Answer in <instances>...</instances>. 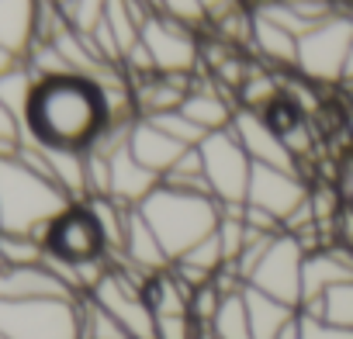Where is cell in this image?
I'll return each mask as SVG.
<instances>
[{
	"label": "cell",
	"instance_id": "1",
	"mask_svg": "<svg viewBox=\"0 0 353 339\" xmlns=\"http://www.w3.org/2000/svg\"><path fill=\"white\" fill-rule=\"evenodd\" d=\"M111 125L104 90L77 73L35 83L25 111V138L46 149L87 152Z\"/></svg>",
	"mask_w": 353,
	"mask_h": 339
},
{
	"label": "cell",
	"instance_id": "2",
	"mask_svg": "<svg viewBox=\"0 0 353 339\" xmlns=\"http://www.w3.org/2000/svg\"><path fill=\"white\" fill-rule=\"evenodd\" d=\"M73 201L39 170L25 166L18 156L0 159V232L39 236L70 208Z\"/></svg>",
	"mask_w": 353,
	"mask_h": 339
},
{
	"label": "cell",
	"instance_id": "3",
	"mask_svg": "<svg viewBox=\"0 0 353 339\" xmlns=\"http://www.w3.org/2000/svg\"><path fill=\"white\" fill-rule=\"evenodd\" d=\"M139 212L152 225V232L163 243L170 263L181 260L184 253H191L208 236H215L219 218H222L215 198L184 194V191H173V187H163V184L139 205Z\"/></svg>",
	"mask_w": 353,
	"mask_h": 339
},
{
	"label": "cell",
	"instance_id": "4",
	"mask_svg": "<svg viewBox=\"0 0 353 339\" xmlns=\"http://www.w3.org/2000/svg\"><path fill=\"white\" fill-rule=\"evenodd\" d=\"M0 336H8V339H83L80 301H63V298L0 301Z\"/></svg>",
	"mask_w": 353,
	"mask_h": 339
},
{
	"label": "cell",
	"instance_id": "5",
	"mask_svg": "<svg viewBox=\"0 0 353 339\" xmlns=\"http://www.w3.org/2000/svg\"><path fill=\"white\" fill-rule=\"evenodd\" d=\"M353 45V18L346 8H339L329 21H322L319 28H312L301 42H298V66L294 73L308 83L329 87L343 80L346 70V56Z\"/></svg>",
	"mask_w": 353,
	"mask_h": 339
},
{
	"label": "cell",
	"instance_id": "6",
	"mask_svg": "<svg viewBox=\"0 0 353 339\" xmlns=\"http://www.w3.org/2000/svg\"><path fill=\"white\" fill-rule=\"evenodd\" d=\"M198 152H201V163H205V181L212 187V198L219 205H246L253 159L246 156V149L239 145L232 128L212 132L198 145Z\"/></svg>",
	"mask_w": 353,
	"mask_h": 339
},
{
	"label": "cell",
	"instance_id": "7",
	"mask_svg": "<svg viewBox=\"0 0 353 339\" xmlns=\"http://www.w3.org/2000/svg\"><path fill=\"white\" fill-rule=\"evenodd\" d=\"M42 246H46V260L66 263V267H83V263H97L108 260V243L90 215V208L70 205L46 232H42Z\"/></svg>",
	"mask_w": 353,
	"mask_h": 339
},
{
	"label": "cell",
	"instance_id": "8",
	"mask_svg": "<svg viewBox=\"0 0 353 339\" xmlns=\"http://www.w3.org/2000/svg\"><path fill=\"white\" fill-rule=\"evenodd\" d=\"M139 42L152 56L156 76H194V73H201V39H198V32L163 18L159 11H152L145 18Z\"/></svg>",
	"mask_w": 353,
	"mask_h": 339
},
{
	"label": "cell",
	"instance_id": "9",
	"mask_svg": "<svg viewBox=\"0 0 353 339\" xmlns=\"http://www.w3.org/2000/svg\"><path fill=\"white\" fill-rule=\"evenodd\" d=\"M301 263H305V249L298 246L294 236L281 232L267 246L260 267L253 270L250 287H256V291H263L291 308H301Z\"/></svg>",
	"mask_w": 353,
	"mask_h": 339
},
{
	"label": "cell",
	"instance_id": "10",
	"mask_svg": "<svg viewBox=\"0 0 353 339\" xmlns=\"http://www.w3.org/2000/svg\"><path fill=\"white\" fill-rule=\"evenodd\" d=\"M305 201H308V187H305L301 174H291V170H274V166H253L246 205L274 215L284 225Z\"/></svg>",
	"mask_w": 353,
	"mask_h": 339
},
{
	"label": "cell",
	"instance_id": "11",
	"mask_svg": "<svg viewBox=\"0 0 353 339\" xmlns=\"http://www.w3.org/2000/svg\"><path fill=\"white\" fill-rule=\"evenodd\" d=\"M232 135L239 138V145L246 149V156L253 159V166H274V170H291V174H301L298 159L291 156V149L284 145L281 132L270 125L267 114H256V111L239 107L236 111V121H232Z\"/></svg>",
	"mask_w": 353,
	"mask_h": 339
},
{
	"label": "cell",
	"instance_id": "12",
	"mask_svg": "<svg viewBox=\"0 0 353 339\" xmlns=\"http://www.w3.org/2000/svg\"><path fill=\"white\" fill-rule=\"evenodd\" d=\"M111 260H118V263H125V267H132V270H139V274H145V277L163 274V270L173 267L170 256H166V249H163V243L156 239L152 225L145 222V215H142L139 208H128L125 243H121V253H114Z\"/></svg>",
	"mask_w": 353,
	"mask_h": 339
},
{
	"label": "cell",
	"instance_id": "13",
	"mask_svg": "<svg viewBox=\"0 0 353 339\" xmlns=\"http://www.w3.org/2000/svg\"><path fill=\"white\" fill-rule=\"evenodd\" d=\"M39 298H63L80 301L49 263L39 267H0V301H39Z\"/></svg>",
	"mask_w": 353,
	"mask_h": 339
},
{
	"label": "cell",
	"instance_id": "14",
	"mask_svg": "<svg viewBox=\"0 0 353 339\" xmlns=\"http://www.w3.org/2000/svg\"><path fill=\"white\" fill-rule=\"evenodd\" d=\"M181 111H184L201 132L212 135V132H225V128H232L236 111H239V101H236V94L222 90L219 83H212V80L201 73Z\"/></svg>",
	"mask_w": 353,
	"mask_h": 339
},
{
	"label": "cell",
	"instance_id": "15",
	"mask_svg": "<svg viewBox=\"0 0 353 339\" xmlns=\"http://www.w3.org/2000/svg\"><path fill=\"white\" fill-rule=\"evenodd\" d=\"M108 159H111V198H114L118 205H125V208H139V205L163 184L152 170H145V166L132 156L128 142H121L118 149H111Z\"/></svg>",
	"mask_w": 353,
	"mask_h": 339
},
{
	"label": "cell",
	"instance_id": "16",
	"mask_svg": "<svg viewBox=\"0 0 353 339\" xmlns=\"http://www.w3.org/2000/svg\"><path fill=\"white\" fill-rule=\"evenodd\" d=\"M128 149H132V156H135L145 170H152L159 181H163V174H170V170H173V163L188 152V145H181L176 138H170V135H166L163 128H156L149 118H135V121H132V128H128Z\"/></svg>",
	"mask_w": 353,
	"mask_h": 339
},
{
	"label": "cell",
	"instance_id": "17",
	"mask_svg": "<svg viewBox=\"0 0 353 339\" xmlns=\"http://www.w3.org/2000/svg\"><path fill=\"white\" fill-rule=\"evenodd\" d=\"M39 11L42 0H0V45L25 59L39 39Z\"/></svg>",
	"mask_w": 353,
	"mask_h": 339
},
{
	"label": "cell",
	"instance_id": "18",
	"mask_svg": "<svg viewBox=\"0 0 353 339\" xmlns=\"http://www.w3.org/2000/svg\"><path fill=\"white\" fill-rule=\"evenodd\" d=\"M298 42L301 39H294L291 32H284L270 18H263V14L253 11V42H250V49L260 56L263 66L291 70L294 73V66H298Z\"/></svg>",
	"mask_w": 353,
	"mask_h": 339
},
{
	"label": "cell",
	"instance_id": "19",
	"mask_svg": "<svg viewBox=\"0 0 353 339\" xmlns=\"http://www.w3.org/2000/svg\"><path fill=\"white\" fill-rule=\"evenodd\" d=\"M243 301H246L253 339H277L281 329L298 318V308H291V305H284V301H277V298H270V294H263V291H256L250 284L243 291Z\"/></svg>",
	"mask_w": 353,
	"mask_h": 339
},
{
	"label": "cell",
	"instance_id": "20",
	"mask_svg": "<svg viewBox=\"0 0 353 339\" xmlns=\"http://www.w3.org/2000/svg\"><path fill=\"white\" fill-rule=\"evenodd\" d=\"M239 97V107L246 111H256V114H270L281 101H284V87H281V76L277 70H267V66H250L246 70V80L243 87L236 90Z\"/></svg>",
	"mask_w": 353,
	"mask_h": 339
},
{
	"label": "cell",
	"instance_id": "21",
	"mask_svg": "<svg viewBox=\"0 0 353 339\" xmlns=\"http://www.w3.org/2000/svg\"><path fill=\"white\" fill-rule=\"evenodd\" d=\"M298 311L305 318H322V322H329L336 329H353V280L329 287L319 301L301 305Z\"/></svg>",
	"mask_w": 353,
	"mask_h": 339
},
{
	"label": "cell",
	"instance_id": "22",
	"mask_svg": "<svg viewBox=\"0 0 353 339\" xmlns=\"http://www.w3.org/2000/svg\"><path fill=\"white\" fill-rule=\"evenodd\" d=\"M83 205L90 208V215H94V222H97V229H101V236H104V243H108V256L121 253L128 208H125V205H118L114 198H87Z\"/></svg>",
	"mask_w": 353,
	"mask_h": 339
},
{
	"label": "cell",
	"instance_id": "23",
	"mask_svg": "<svg viewBox=\"0 0 353 339\" xmlns=\"http://www.w3.org/2000/svg\"><path fill=\"white\" fill-rule=\"evenodd\" d=\"M163 187L184 191V194H205V198H212V187H208V181H205L201 152H198V149H188L181 159L173 163L170 174H163Z\"/></svg>",
	"mask_w": 353,
	"mask_h": 339
},
{
	"label": "cell",
	"instance_id": "24",
	"mask_svg": "<svg viewBox=\"0 0 353 339\" xmlns=\"http://www.w3.org/2000/svg\"><path fill=\"white\" fill-rule=\"evenodd\" d=\"M212 339H253L243 294L222 298V305H219V311L212 318Z\"/></svg>",
	"mask_w": 353,
	"mask_h": 339
},
{
	"label": "cell",
	"instance_id": "25",
	"mask_svg": "<svg viewBox=\"0 0 353 339\" xmlns=\"http://www.w3.org/2000/svg\"><path fill=\"white\" fill-rule=\"evenodd\" d=\"M46 263V246L39 236L0 232V267H39Z\"/></svg>",
	"mask_w": 353,
	"mask_h": 339
},
{
	"label": "cell",
	"instance_id": "26",
	"mask_svg": "<svg viewBox=\"0 0 353 339\" xmlns=\"http://www.w3.org/2000/svg\"><path fill=\"white\" fill-rule=\"evenodd\" d=\"M35 73L21 63L14 66L8 76H0V101H4L21 121H25V111H28V101H32V90H35Z\"/></svg>",
	"mask_w": 353,
	"mask_h": 339
},
{
	"label": "cell",
	"instance_id": "27",
	"mask_svg": "<svg viewBox=\"0 0 353 339\" xmlns=\"http://www.w3.org/2000/svg\"><path fill=\"white\" fill-rule=\"evenodd\" d=\"M66 25L80 35H94V28L104 21V11H108V0H66L59 8Z\"/></svg>",
	"mask_w": 353,
	"mask_h": 339
},
{
	"label": "cell",
	"instance_id": "28",
	"mask_svg": "<svg viewBox=\"0 0 353 339\" xmlns=\"http://www.w3.org/2000/svg\"><path fill=\"white\" fill-rule=\"evenodd\" d=\"M156 128H163L170 138H176L181 145H188V149H198L205 138H208V132H201L184 111H170V114H152L149 118Z\"/></svg>",
	"mask_w": 353,
	"mask_h": 339
},
{
	"label": "cell",
	"instance_id": "29",
	"mask_svg": "<svg viewBox=\"0 0 353 339\" xmlns=\"http://www.w3.org/2000/svg\"><path fill=\"white\" fill-rule=\"evenodd\" d=\"M152 4H156V11H159L163 18L184 25V28H191V32H198V28L208 25V14H205V8H201V0H152Z\"/></svg>",
	"mask_w": 353,
	"mask_h": 339
},
{
	"label": "cell",
	"instance_id": "30",
	"mask_svg": "<svg viewBox=\"0 0 353 339\" xmlns=\"http://www.w3.org/2000/svg\"><path fill=\"white\" fill-rule=\"evenodd\" d=\"M219 246H222V256H225V267L236 263L250 243V229H246V218H219Z\"/></svg>",
	"mask_w": 353,
	"mask_h": 339
},
{
	"label": "cell",
	"instance_id": "31",
	"mask_svg": "<svg viewBox=\"0 0 353 339\" xmlns=\"http://www.w3.org/2000/svg\"><path fill=\"white\" fill-rule=\"evenodd\" d=\"M21 142H25V121L0 101V159L18 156Z\"/></svg>",
	"mask_w": 353,
	"mask_h": 339
},
{
	"label": "cell",
	"instance_id": "32",
	"mask_svg": "<svg viewBox=\"0 0 353 339\" xmlns=\"http://www.w3.org/2000/svg\"><path fill=\"white\" fill-rule=\"evenodd\" d=\"M219 305H222V291L215 287V280L205 284V287H198L191 294V318H194V325H212Z\"/></svg>",
	"mask_w": 353,
	"mask_h": 339
},
{
	"label": "cell",
	"instance_id": "33",
	"mask_svg": "<svg viewBox=\"0 0 353 339\" xmlns=\"http://www.w3.org/2000/svg\"><path fill=\"white\" fill-rule=\"evenodd\" d=\"M301 339H353V329H336L322 318H305L301 315Z\"/></svg>",
	"mask_w": 353,
	"mask_h": 339
},
{
	"label": "cell",
	"instance_id": "34",
	"mask_svg": "<svg viewBox=\"0 0 353 339\" xmlns=\"http://www.w3.org/2000/svg\"><path fill=\"white\" fill-rule=\"evenodd\" d=\"M201 8L208 14V25H219L222 18H229L232 11H239L246 4H243V0H201Z\"/></svg>",
	"mask_w": 353,
	"mask_h": 339
},
{
	"label": "cell",
	"instance_id": "35",
	"mask_svg": "<svg viewBox=\"0 0 353 339\" xmlns=\"http://www.w3.org/2000/svg\"><path fill=\"white\" fill-rule=\"evenodd\" d=\"M339 194H343V205L353 208V156L343 163V174H339Z\"/></svg>",
	"mask_w": 353,
	"mask_h": 339
},
{
	"label": "cell",
	"instance_id": "36",
	"mask_svg": "<svg viewBox=\"0 0 353 339\" xmlns=\"http://www.w3.org/2000/svg\"><path fill=\"white\" fill-rule=\"evenodd\" d=\"M21 63H25L21 56H14L8 45H0V76H8V73H11L14 66H21Z\"/></svg>",
	"mask_w": 353,
	"mask_h": 339
},
{
	"label": "cell",
	"instance_id": "37",
	"mask_svg": "<svg viewBox=\"0 0 353 339\" xmlns=\"http://www.w3.org/2000/svg\"><path fill=\"white\" fill-rule=\"evenodd\" d=\"M277 339H301V311H298V318L294 322H288L284 329H281V336Z\"/></svg>",
	"mask_w": 353,
	"mask_h": 339
},
{
	"label": "cell",
	"instance_id": "38",
	"mask_svg": "<svg viewBox=\"0 0 353 339\" xmlns=\"http://www.w3.org/2000/svg\"><path fill=\"white\" fill-rule=\"evenodd\" d=\"M343 87H353V45H350V56H346V70H343Z\"/></svg>",
	"mask_w": 353,
	"mask_h": 339
},
{
	"label": "cell",
	"instance_id": "39",
	"mask_svg": "<svg viewBox=\"0 0 353 339\" xmlns=\"http://www.w3.org/2000/svg\"><path fill=\"white\" fill-rule=\"evenodd\" d=\"M336 4H339V8H353V0H336Z\"/></svg>",
	"mask_w": 353,
	"mask_h": 339
},
{
	"label": "cell",
	"instance_id": "40",
	"mask_svg": "<svg viewBox=\"0 0 353 339\" xmlns=\"http://www.w3.org/2000/svg\"><path fill=\"white\" fill-rule=\"evenodd\" d=\"M49 4H56V8H63V4H66V0H49Z\"/></svg>",
	"mask_w": 353,
	"mask_h": 339
}]
</instances>
